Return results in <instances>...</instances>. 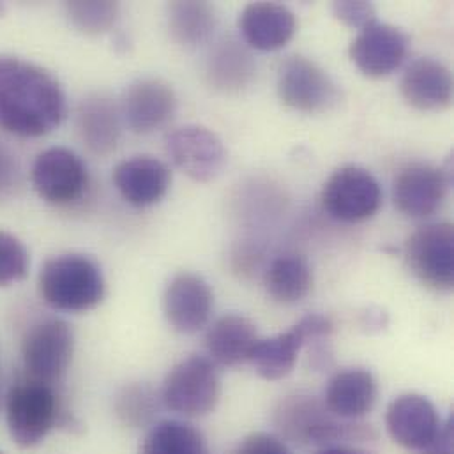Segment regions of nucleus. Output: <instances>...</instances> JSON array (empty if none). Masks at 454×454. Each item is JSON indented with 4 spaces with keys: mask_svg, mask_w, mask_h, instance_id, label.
<instances>
[{
    "mask_svg": "<svg viewBox=\"0 0 454 454\" xmlns=\"http://www.w3.org/2000/svg\"><path fill=\"white\" fill-rule=\"evenodd\" d=\"M67 114L60 82L43 66L0 53V129L20 138L55 131Z\"/></svg>",
    "mask_w": 454,
    "mask_h": 454,
    "instance_id": "nucleus-1",
    "label": "nucleus"
},
{
    "mask_svg": "<svg viewBox=\"0 0 454 454\" xmlns=\"http://www.w3.org/2000/svg\"><path fill=\"white\" fill-rule=\"evenodd\" d=\"M5 427L11 441L21 450L37 448L53 430L78 432V419L60 400L55 386L18 377L4 398Z\"/></svg>",
    "mask_w": 454,
    "mask_h": 454,
    "instance_id": "nucleus-2",
    "label": "nucleus"
},
{
    "mask_svg": "<svg viewBox=\"0 0 454 454\" xmlns=\"http://www.w3.org/2000/svg\"><path fill=\"white\" fill-rule=\"evenodd\" d=\"M44 304L64 313H85L98 308L106 295L101 265L83 253H60L48 258L37 276Z\"/></svg>",
    "mask_w": 454,
    "mask_h": 454,
    "instance_id": "nucleus-3",
    "label": "nucleus"
},
{
    "mask_svg": "<svg viewBox=\"0 0 454 454\" xmlns=\"http://www.w3.org/2000/svg\"><path fill=\"white\" fill-rule=\"evenodd\" d=\"M274 423L285 439L299 444L327 448L375 437L370 427L334 416L324 402L308 395L285 398L274 412Z\"/></svg>",
    "mask_w": 454,
    "mask_h": 454,
    "instance_id": "nucleus-4",
    "label": "nucleus"
},
{
    "mask_svg": "<svg viewBox=\"0 0 454 454\" xmlns=\"http://www.w3.org/2000/svg\"><path fill=\"white\" fill-rule=\"evenodd\" d=\"M160 395L163 405L179 416H207L222 396L218 366L206 356H190L167 373Z\"/></svg>",
    "mask_w": 454,
    "mask_h": 454,
    "instance_id": "nucleus-5",
    "label": "nucleus"
},
{
    "mask_svg": "<svg viewBox=\"0 0 454 454\" xmlns=\"http://www.w3.org/2000/svg\"><path fill=\"white\" fill-rule=\"evenodd\" d=\"M74 356V331L57 317L34 322L21 340V364L27 377L57 386Z\"/></svg>",
    "mask_w": 454,
    "mask_h": 454,
    "instance_id": "nucleus-6",
    "label": "nucleus"
},
{
    "mask_svg": "<svg viewBox=\"0 0 454 454\" xmlns=\"http://www.w3.org/2000/svg\"><path fill=\"white\" fill-rule=\"evenodd\" d=\"M333 333V322L329 317L311 313L301 318L286 333L263 338L254 343L247 363L265 380H281L292 373L301 348L313 341L329 338Z\"/></svg>",
    "mask_w": 454,
    "mask_h": 454,
    "instance_id": "nucleus-7",
    "label": "nucleus"
},
{
    "mask_svg": "<svg viewBox=\"0 0 454 454\" xmlns=\"http://www.w3.org/2000/svg\"><path fill=\"white\" fill-rule=\"evenodd\" d=\"M30 181L34 192L50 206H71L89 188V170L83 160L67 147H50L32 163Z\"/></svg>",
    "mask_w": 454,
    "mask_h": 454,
    "instance_id": "nucleus-8",
    "label": "nucleus"
},
{
    "mask_svg": "<svg viewBox=\"0 0 454 454\" xmlns=\"http://www.w3.org/2000/svg\"><path fill=\"white\" fill-rule=\"evenodd\" d=\"M382 204L379 181L356 165L338 168L324 184L322 206L327 215L343 223L364 222L377 215Z\"/></svg>",
    "mask_w": 454,
    "mask_h": 454,
    "instance_id": "nucleus-9",
    "label": "nucleus"
},
{
    "mask_svg": "<svg viewBox=\"0 0 454 454\" xmlns=\"http://www.w3.org/2000/svg\"><path fill=\"white\" fill-rule=\"evenodd\" d=\"M278 96L292 110L318 114L338 105L340 89L317 62L294 55L279 66Z\"/></svg>",
    "mask_w": 454,
    "mask_h": 454,
    "instance_id": "nucleus-10",
    "label": "nucleus"
},
{
    "mask_svg": "<svg viewBox=\"0 0 454 454\" xmlns=\"http://www.w3.org/2000/svg\"><path fill=\"white\" fill-rule=\"evenodd\" d=\"M407 263L427 286L448 292L454 285V228L434 223L416 230L407 242Z\"/></svg>",
    "mask_w": 454,
    "mask_h": 454,
    "instance_id": "nucleus-11",
    "label": "nucleus"
},
{
    "mask_svg": "<svg viewBox=\"0 0 454 454\" xmlns=\"http://www.w3.org/2000/svg\"><path fill=\"white\" fill-rule=\"evenodd\" d=\"M167 153L174 165L195 183L215 181L227 165V149L209 128L188 124L167 137Z\"/></svg>",
    "mask_w": 454,
    "mask_h": 454,
    "instance_id": "nucleus-12",
    "label": "nucleus"
},
{
    "mask_svg": "<svg viewBox=\"0 0 454 454\" xmlns=\"http://www.w3.org/2000/svg\"><path fill=\"white\" fill-rule=\"evenodd\" d=\"M215 294L211 285L195 272L176 274L163 294V313L174 331L195 334L213 315Z\"/></svg>",
    "mask_w": 454,
    "mask_h": 454,
    "instance_id": "nucleus-13",
    "label": "nucleus"
},
{
    "mask_svg": "<svg viewBox=\"0 0 454 454\" xmlns=\"http://www.w3.org/2000/svg\"><path fill=\"white\" fill-rule=\"evenodd\" d=\"M177 112V96L161 78H138L122 96L121 114L131 131L149 135L165 128Z\"/></svg>",
    "mask_w": 454,
    "mask_h": 454,
    "instance_id": "nucleus-14",
    "label": "nucleus"
},
{
    "mask_svg": "<svg viewBox=\"0 0 454 454\" xmlns=\"http://www.w3.org/2000/svg\"><path fill=\"white\" fill-rule=\"evenodd\" d=\"M450 184L451 172L448 168L412 163L395 181V206L409 218H428L446 200Z\"/></svg>",
    "mask_w": 454,
    "mask_h": 454,
    "instance_id": "nucleus-15",
    "label": "nucleus"
},
{
    "mask_svg": "<svg viewBox=\"0 0 454 454\" xmlns=\"http://www.w3.org/2000/svg\"><path fill=\"white\" fill-rule=\"evenodd\" d=\"M442 425L435 405L418 393L400 395L387 407V432L405 450H425L437 439Z\"/></svg>",
    "mask_w": 454,
    "mask_h": 454,
    "instance_id": "nucleus-16",
    "label": "nucleus"
},
{
    "mask_svg": "<svg viewBox=\"0 0 454 454\" xmlns=\"http://www.w3.org/2000/svg\"><path fill=\"white\" fill-rule=\"evenodd\" d=\"M409 35L389 23L366 27L350 44V59L357 69L372 78H382L396 71L407 57Z\"/></svg>",
    "mask_w": 454,
    "mask_h": 454,
    "instance_id": "nucleus-17",
    "label": "nucleus"
},
{
    "mask_svg": "<svg viewBox=\"0 0 454 454\" xmlns=\"http://www.w3.org/2000/svg\"><path fill=\"white\" fill-rule=\"evenodd\" d=\"M112 179L129 206L144 209L165 199L172 184V172L158 158L133 156L115 167Z\"/></svg>",
    "mask_w": 454,
    "mask_h": 454,
    "instance_id": "nucleus-18",
    "label": "nucleus"
},
{
    "mask_svg": "<svg viewBox=\"0 0 454 454\" xmlns=\"http://www.w3.org/2000/svg\"><path fill=\"white\" fill-rule=\"evenodd\" d=\"M295 14L278 2L247 4L239 16V30L244 41L262 51L283 48L295 34Z\"/></svg>",
    "mask_w": 454,
    "mask_h": 454,
    "instance_id": "nucleus-19",
    "label": "nucleus"
},
{
    "mask_svg": "<svg viewBox=\"0 0 454 454\" xmlns=\"http://www.w3.org/2000/svg\"><path fill=\"white\" fill-rule=\"evenodd\" d=\"M76 128L82 142L90 153L106 156L117 149L121 140V106L105 94H90L78 105Z\"/></svg>",
    "mask_w": 454,
    "mask_h": 454,
    "instance_id": "nucleus-20",
    "label": "nucleus"
},
{
    "mask_svg": "<svg viewBox=\"0 0 454 454\" xmlns=\"http://www.w3.org/2000/svg\"><path fill=\"white\" fill-rule=\"evenodd\" d=\"M402 94L418 110H444L453 101V74L439 60L418 59L402 78Z\"/></svg>",
    "mask_w": 454,
    "mask_h": 454,
    "instance_id": "nucleus-21",
    "label": "nucleus"
},
{
    "mask_svg": "<svg viewBox=\"0 0 454 454\" xmlns=\"http://www.w3.org/2000/svg\"><path fill=\"white\" fill-rule=\"evenodd\" d=\"M377 395V380L370 370L348 368L329 380L324 403L334 416L354 421L372 412Z\"/></svg>",
    "mask_w": 454,
    "mask_h": 454,
    "instance_id": "nucleus-22",
    "label": "nucleus"
},
{
    "mask_svg": "<svg viewBox=\"0 0 454 454\" xmlns=\"http://www.w3.org/2000/svg\"><path fill=\"white\" fill-rule=\"evenodd\" d=\"M258 341L254 324L235 313L220 317L206 334V348L209 359L216 366L235 368L247 363L249 354Z\"/></svg>",
    "mask_w": 454,
    "mask_h": 454,
    "instance_id": "nucleus-23",
    "label": "nucleus"
},
{
    "mask_svg": "<svg viewBox=\"0 0 454 454\" xmlns=\"http://www.w3.org/2000/svg\"><path fill=\"white\" fill-rule=\"evenodd\" d=\"M311 286V267L299 254H281L265 270V290L279 304L301 302Z\"/></svg>",
    "mask_w": 454,
    "mask_h": 454,
    "instance_id": "nucleus-24",
    "label": "nucleus"
},
{
    "mask_svg": "<svg viewBox=\"0 0 454 454\" xmlns=\"http://www.w3.org/2000/svg\"><path fill=\"white\" fill-rule=\"evenodd\" d=\"M254 74V60L237 41L218 43L207 59L209 83L223 92H237L246 87Z\"/></svg>",
    "mask_w": 454,
    "mask_h": 454,
    "instance_id": "nucleus-25",
    "label": "nucleus"
},
{
    "mask_svg": "<svg viewBox=\"0 0 454 454\" xmlns=\"http://www.w3.org/2000/svg\"><path fill=\"white\" fill-rule=\"evenodd\" d=\"M216 25V11L207 2L177 0L168 5L170 35L184 48H197L207 43Z\"/></svg>",
    "mask_w": 454,
    "mask_h": 454,
    "instance_id": "nucleus-26",
    "label": "nucleus"
},
{
    "mask_svg": "<svg viewBox=\"0 0 454 454\" xmlns=\"http://www.w3.org/2000/svg\"><path fill=\"white\" fill-rule=\"evenodd\" d=\"M138 454H211V450L204 434L193 425L165 419L147 430Z\"/></svg>",
    "mask_w": 454,
    "mask_h": 454,
    "instance_id": "nucleus-27",
    "label": "nucleus"
},
{
    "mask_svg": "<svg viewBox=\"0 0 454 454\" xmlns=\"http://www.w3.org/2000/svg\"><path fill=\"white\" fill-rule=\"evenodd\" d=\"M161 403V395L158 391L149 384L137 382L124 386L117 393L114 400V412L126 428H151L156 423Z\"/></svg>",
    "mask_w": 454,
    "mask_h": 454,
    "instance_id": "nucleus-28",
    "label": "nucleus"
},
{
    "mask_svg": "<svg viewBox=\"0 0 454 454\" xmlns=\"http://www.w3.org/2000/svg\"><path fill=\"white\" fill-rule=\"evenodd\" d=\"M66 12L71 23L85 34L108 32L119 20L121 7L110 0H74L66 4Z\"/></svg>",
    "mask_w": 454,
    "mask_h": 454,
    "instance_id": "nucleus-29",
    "label": "nucleus"
},
{
    "mask_svg": "<svg viewBox=\"0 0 454 454\" xmlns=\"http://www.w3.org/2000/svg\"><path fill=\"white\" fill-rule=\"evenodd\" d=\"M30 269L27 246L11 231L0 230V288L23 281Z\"/></svg>",
    "mask_w": 454,
    "mask_h": 454,
    "instance_id": "nucleus-30",
    "label": "nucleus"
},
{
    "mask_svg": "<svg viewBox=\"0 0 454 454\" xmlns=\"http://www.w3.org/2000/svg\"><path fill=\"white\" fill-rule=\"evenodd\" d=\"M334 16L347 27L356 30H364L377 21V11L373 4L363 0H341L333 4Z\"/></svg>",
    "mask_w": 454,
    "mask_h": 454,
    "instance_id": "nucleus-31",
    "label": "nucleus"
},
{
    "mask_svg": "<svg viewBox=\"0 0 454 454\" xmlns=\"http://www.w3.org/2000/svg\"><path fill=\"white\" fill-rule=\"evenodd\" d=\"M235 454H292L285 441L278 435L256 432L242 439Z\"/></svg>",
    "mask_w": 454,
    "mask_h": 454,
    "instance_id": "nucleus-32",
    "label": "nucleus"
},
{
    "mask_svg": "<svg viewBox=\"0 0 454 454\" xmlns=\"http://www.w3.org/2000/svg\"><path fill=\"white\" fill-rule=\"evenodd\" d=\"M419 454H454V421L453 416L448 418V421L442 425L441 434L437 439L421 450Z\"/></svg>",
    "mask_w": 454,
    "mask_h": 454,
    "instance_id": "nucleus-33",
    "label": "nucleus"
},
{
    "mask_svg": "<svg viewBox=\"0 0 454 454\" xmlns=\"http://www.w3.org/2000/svg\"><path fill=\"white\" fill-rule=\"evenodd\" d=\"M317 454H370L359 448H354V446H347V444H338V446H327L324 448L322 451H318Z\"/></svg>",
    "mask_w": 454,
    "mask_h": 454,
    "instance_id": "nucleus-34",
    "label": "nucleus"
},
{
    "mask_svg": "<svg viewBox=\"0 0 454 454\" xmlns=\"http://www.w3.org/2000/svg\"><path fill=\"white\" fill-rule=\"evenodd\" d=\"M4 398H5V395H4V391H2V387H0V412L4 411Z\"/></svg>",
    "mask_w": 454,
    "mask_h": 454,
    "instance_id": "nucleus-35",
    "label": "nucleus"
},
{
    "mask_svg": "<svg viewBox=\"0 0 454 454\" xmlns=\"http://www.w3.org/2000/svg\"><path fill=\"white\" fill-rule=\"evenodd\" d=\"M2 9H4V5H2V4H0V14H2Z\"/></svg>",
    "mask_w": 454,
    "mask_h": 454,
    "instance_id": "nucleus-36",
    "label": "nucleus"
},
{
    "mask_svg": "<svg viewBox=\"0 0 454 454\" xmlns=\"http://www.w3.org/2000/svg\"><path fill=\"white\" fill-rule=\"evenodd\" d=\"M0 454H2V453H0Z\"/></svg>",
    "mask_w": 454,
    "mask_h": 454,
    "instance_id": "nucleus-37",
    "label": "nucleus"
}]
</instances>
